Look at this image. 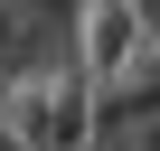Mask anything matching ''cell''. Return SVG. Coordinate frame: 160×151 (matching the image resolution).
Here are the masks:
<instances>
[{
  "instance_id": "3",
  "label": "cell",
  "mask_w": 160,
  "mask_h": 151,
  "mask_svg": "<svg viewBox=\"0 0 160 151\" xmlns=\"http://www.w3.org/2000/svg\"><path fill=\"white\" fill-rule=\"evenodd\" d=\"M122 10H132V19L151 29V38H160V0H122Z\"/></svg>"
},
{
  "instance_id": "4",
  "label": "cell",
  "mask_w": 160,
  "mask_h": 151,
  "mask_svg": "<svg viewBox=\"0 0 160 151\" xmlns=\"http://www.w3.org/2000/svg\"><path fill=\"white\" fill-rule=\"evenodd\" d=\"M0 151H28V142H19V132H10V123H0Z\"/></svg>"
},
{
  "instance_id": "2",
  "label": "cell",
  "mask_w": 160,
  "mask_h": 151,
  "mask_svg": "<svg viewBox=\"0 0 160 151\" xmlns=\"http://www.w3.org/2000/svg\"><path fill=\"white\" fill-rule=\"evenodd\" d=\"M141 47H151V29H141L132 10H122V0H85V10H75V76H85L94 95L132 85Z\"/></svg>"
},
{
  "instance_id": "1",
  "label": "cell",
  "mask_w": 160,
  "mask_h": 151,
  "mask_svg": "<svg viewBox=\"0 0 160 151\" xmlns=\"http://www.w3.org/2000/svg\"><path fill=\"white\" fill-rule=\"evenodd\" d=\"M0 123H10L28 151H94V85H85L75 66H57V76H10Z\"/></svg>"
},
{
  "instance_id": "5",
  "label": "cell",
  "mask_w": 160,
  "mask_h": 151,
  "mask_svg": "<svg viewBox=\"0 0 160 151\" xmlns=\"http://www.w3.org/2000/svg\"><path fill=\"white\" fill-rule=\"evenodd\" d=\"M0 95H10V76H0Z\"/></svg>"
}]
</instances>
